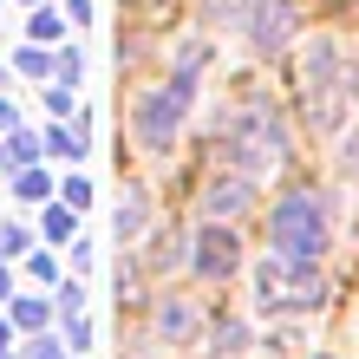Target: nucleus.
<instances>
[{"mask_svg":"<svg viewBox=\"0 0 359 359\" xmlns=\"http://www.w3.org/2000/svg\"><path fill=\"white\" fill-rule=\"evenodd\" d=\"M255 301L274 307V313H301V307H320L327 301V281L313 274V262L268 255V262H255Z\"/></svg>","mask_w":359,"mask_h":359,"instance_id":"obj_1","label":"nucleus"},{"mask_svg":"<svg viewBox=\"0 0 359 359\" xmlns=\"http://www.w3.org/2000/svg\"><path fill=\"white\" fill-rule=\"evenodd\" d=\"M301 104H307V124H313V131H340L346 86H340V46H333V39H313V46H307V66H301Z\"/></svg>","mask_w":359,"mask_h":359,"instance_id":"obj_2","label":"nucleus"},{"mask_svg":"<svg viewBox=\"0 0 359 359\" xmlns=\"http://www.w3.org/2000/svg\"><path fill=\"white\" fill-rule=\"evenodd\" d=\"M268 242H274V255H294V262H320V248H327V209L320 196H287L281 209H274V222H268Z\"/></svg>","mask_w":359,"mask_h":359,"instance_id":"obj_3","label":"nucleus"},{"mask_svg":"<svg viewBox=\"0 0 359 359\" xmlns=\"http://www.w3.org/2000/svg\"><path fill=\"white\" fill-rule=\"evenodd\" d=\"M183 111H189V72H177L170 86H151V92L131 104V124H137L144 144H170L177 124H183Z\"/></svg>","mask_w":359,"mask_h":359,"instance_id":"obj_4","label":"nucleus"},{"mask_svg":"<svg viewBox=\"0 0 359 359\" xmlns=\"http://www.w3.org/2000/svg\"><path fill=\"white\" fill-rule=\"evenodd\" d=\"M189 262H196L203 281H229V274L242 268V242H236V229H203L196 248H189Z\"/></svg>","mask_w":359,"mask_h":359,"instance_id":"obj_5","label":"nucleus"},{"mask_svg":"<svg viewBox=\"0 0 359 359\" xmlns=\"http://www.w3.org/2000/svg\"><path fill=\"white\" fill-rule=\"evenodd\" d=\"M209 209H216V216H236V209L248 203V183L242 177H222V183H209V196H203Z\"/></svg>","mask_w":359,"mask_h":359,"instance_id":"obj_6","label":"nucleus"},{"mask_svg":"<svg viewBox=\"0 0 359 359\" xmlns=\"http://www.w3.org/2000/svg\"><path fill=\"white\" fill-rule=\"evenodd\" d=\"M33 151H39V137H33V131H7V151H0V163H20V170H27Z\"/></svg>","mask_w":359,"mask_h":359,"instance_id":"obj_7","label":"nucleus"},{"mask_svg":"<svg viewBox=\"0 0 359 359\" xmlns=\"http://www.w3.org/2000/svg\"><path fill=\"white\" fill-rule=\"evenodd\" d=\"M46 151L53 157H86V124L79 131H46Z\"/></svg>","mask_w":359,"mask_h":359,"instance_id":"obj_8","label":"nucleus"},{"mask_svg":"<svg viewBox=\"0 0 359 359\" xmlns=\"http://www.w3.org/2000/svg\"><path fill=\"white\" fill-rule=\"evenodd\" d=\"M13 327H27V333H46V301H13Z\"/></svg>","mask_w":359,"mask_h":359,"instance_id":"obj_9","label":"nucleus"},{"mask_svg":"<svg viewBox=\"0 0 359 359\" xmlns=\"http://www.w3.org/2000/svg\"><path fill=\"white\" fill-rule=\"evenodd\" d=\"M157 327H163V333H170V340H183V333H189V327H196V313H189L183 301H170V307H163V313H157Z\"/></svg>","mask_w":359,"mask_h":359,"instance_id":"obj_10","label":"nucleus"},{"mask_svg":"<svg viewBox=\"0 0 359 359\" xmlns=\"http://www.w3.org/2000/svg\"><path fill=\"white\" fill-rule=\"evenodd\" d=\"M13 196H27V203H46V196H53V183L39 177V170H20V183H13Z\"/></svg>","mask_w":359,"mask_h":359,"instance_id":"obj_11","label":"nucleus"},{"mask_svg":"<svg viewBox=\"0 0 359 359\" xmlns=\"http://www.w3.org/2000/svg\"><path fill=\"white\" fill-rule=\"evenodd\" d=\"M46 236H53V242L72 236V203H46Z\"/></svg>","mask_w":359,"mask_h":359,"instance_id":"obj_12","label":"nucleus"},{"mask_svg":"<svg viewBox=\"0 0 359 359\" xmlns=\"http://www.w3.org/2000/svg\"><path fill=\"white\" fill-rule=\"evenodd\" d=\"M27 33L39 39V46H53V39H59V13H53V7H39V13H33V27H27Z\"/></svg>","mask_w":359,"mask_h":359,"instance_id":"obj_13","label":"nucleus"},{"mask_svg":"<svg viewBox=\"0 0 359 359\" xmlns=\"http://www.w3.org/2000/svg\"><path fill=\"white\" fill-rule=\"evenodd\" d=\"M46 66H53V59H46V46H39V39H33V46L20 53V72H33V79H46Z\"/></svg>","mask_w":359,"mask_h":359,"instance_id":"obj_14","label":"nucleus"},{"mask_svg":"<svg viewBox=\"0 0 359 359\" xmlns=\"http://www.w3.org/2000/svg\"><path fill=\"white\" fill-rule=\"evenodd\" d=\"M59 189H66V203H72V209H86V203H92V183H86V177H66Z\"/></svg>","mask_w":359,"mask_h":359,"instance_id":"obj_15","label":"nucleus"},{"mask_svg":"<svg viewBox=\"0 0 359 359\" xmlns=\"http://www.w3.org/2000/svg\"><path fill=\"white\" fill-rule=\"evenodd\" d=\"M20 248H27V229L7 222V229H0V255H20Z\"/></svg>","mask_w":359,"mask_h":359,"instance_id":"obj_16","label":"nucleus"},{"mask_svg":"<svg viewBox=\"0 0 359 359\" xmlns=\"http://www.w3.org/2000/svg\"><path fill=\"white\" fill-rule=\"evenodd\" d=\"M33 359H66V346H59L53 333H39V340H33Z\"/></svg>","mask_w":359,"mask_h":359,"instance_id":"obj_17","label":"nucleus"},{"mask_svg":"<svg viewBox=\"0 0 359 359\" xmlns=\"http://www.w3.org/2000/svg\"><path fill=\"white\" fill-rule=\"evenodd\" d=\"M0 131H13V104L7 98H0Z\"/></svg>","mask_w":359,"mask_h":359,"instance_id":"obj_18","label":"nucleus"},{"mask_svg":"<svg viewBox=\"0 0 359 359\" xmlns=\"http://www.w3.org/2000/svg\"><path fill=\"white\" fill-rule=\"evenodd\" d=\"M7 294H13V281H7V268H0V301H7Z\"/></svg>","mask_w":359,"mask_h":359,"instance_id":"obj_19","label":"nucleus"},{"mask_svg":"<svg viewBox=\"0 0 359 359\" xmlns=\"http://www.w3.org/2000/svg\"><path fill=\"white\" fill-rule=\"evenodd\" d=\"M7 340H13V327H7V320H0V353H7Z\"/></svg>","mask_w":359,"mask_h":359,"instance_id":"obj_20","label":"nucleus"}]
</instances>
